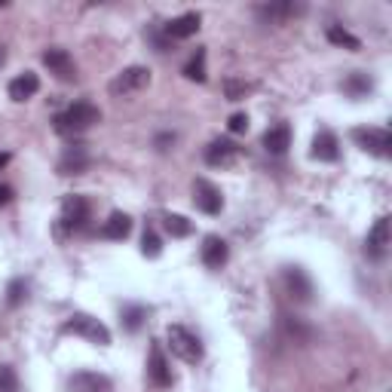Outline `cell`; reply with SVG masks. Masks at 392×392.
Wrapping results in <instances>:
<instances>
[{
  "label": "cell",
  "mask_w": 392,
  "mask_h": 392,
  "mask_svg": "<svg viewBox=\"0 0 392 392\" xmlns=\"http://www.w3.org/2000/svg\"><path fill=\"white\" fill-rule=\"evenodd\" d=\"M3 62H6V46H0V68H3Z\"/></svg>",
  "instance_id": "d590c367"
},
{
  "label": "cell",
  "mask_w": 392,
  "mask_h": 392,
  "mask_svg": "<svg viewBox=\"0 0 392 392\" xmlns=\"http://www.w3.org/2000/svg\"><path fill=\"white\" fill-rule=\"evenodd\" d=\"M389 252V218H377V224L365 236V254L371 261H380Z\"/></svg>",
  "instance_id": "8fae6325"
},
{
  "label": "cell",
  "mask_w": 392,
  "mask_h": 392,
  "mask_svg": "<svg viewBox=\"0 0 392 392\" xmlns=\"http://www.w3.org/2000/svg\"><path fill=\"white\" fill-rule=\"evenodd\" d=\"M184 77H187V80H196V83L205 80V49H196L194 59L184 65Z\"/></svg>",
  "instance_id": "d4e9b609"
},
{
  "label": "cell",
  "mask_w": 392,
  "mask_h": 392,
  "mask_svg": "<svg viewBox=\"0 0 392 392\" xmlns=\"http://www.w3.org/2000/svg\"><path fill=\"white\" fill-rule=\"evenodd\" d=\"M12 199V187H6V184H0V205H6Z\"/></svg>",
  "instance_id": "836d02e7"
},
{
  "label": "cell",
  "mask_w": 392,
  "mask_h": 392,
  "mask_svg": "<svg viewBox=\"0 0 392 392\" xmlns=\"http://www.w3.org/2000/svg\"><path fill=\"white\" fill-rule=\"evenodd\" d=\"M0 392H19V377L10 365H0Z\"/></svg>",
  "instance_id": "f546056e"
},
{
  "label": "cell",
  "mask_w": 392,
  "mask_h": 392,
  "mask_svg": "<svg viewBox=\"0 0 392 392\" xmlns=\"http://www.w3.org/2000/svg\"><path fill=\"white\" fill-rule=\"evenodd\" d=\"M340 156V144H337V135L334 132H316V138H312V160L319 162H334Z\"/></svg>",
  "instance_id": "e0dca14e"
},
{
  "label": "cell",
  "mask_w": 392,
  "mask_h": 392,
  "mask_svg": "<svg viewBox=\"0 0 392 392\" xmlns=\"http://www.w3.org/2000/svg\"><path fill=\"white\" fill-rule=\"evenodd\" d=\"M147 380L153 383V386H160V389H166V386H172V368H169V359H166V353H162V344H156L153 340V346H151V355H147Z\"/></svg>",
  "instance_id": "52a82bcc"
},
{
  "label": "cell",
  "mask_w": 392,
  "mask_h": 392,
  "mask_svg": "<svg viewBox=\"0 0 392 392\" xmlns=\"http://www.w3.org/2000/svg\"><path fill=\"white\" fill-rule=\"evenodd\" d=\"M147 83H151V71H147V68H141V65L123 68L111 80V95H132V92L144 89Z\"/></svg>",
  "instance_id": "8992f818"
},
{
  "label": "cell",
  "mask_w": 392,
  "mask_h": 392,
  "mask_svg": "<svg viewBox=\"0 0 392 392\" xmlns=\"http://www.w3.org/2000/svg\"><path fill=\"white\" fill-rule=\"evenodd\" d=\"M328 40H331L334 46H344V49H362V40L359 37H353V34L346 31V28H340V25H331L328 28Z\"/></svg>",
  "instance_id": "603a6c76"
},
{
  "label": "cell",
  "mask_w": 392,
  "mask_h": 392,
  "mask_svg": "<svg viewBox=\"0 0 392 392\" xmlns=\"http://www.w3.org/2000/svg\"><path fill=\"white\" fill-rule=\"evenodd\" d=\"M44 65L49 68V74H55L59 80H65V83L77 77V65H74V59H71L68 49H59V46L46 49V53H44Z\"/></svg>",
  "instance_id": "30bf717a"
},
{
  "label": "cell",
  "mask_w": 392,
  "mask_h": 392,
  "mask_svg": "<svg viewBox=\"0 0 392 392\" xmlns=\"http://www.w3.org/2000/svg\"><path fill=\"white\" fill-rule=\"evenodd\" d=\"M203 263L209 270H221L227 263V258H230V248H227V242L221 236H205L203 239Z\"/></svg>",
  "instance_id": "2e32d148"
},
{
  "label": "cell",
  "mask_w": 392,
  "mask_h": 392,
  "mask_svg": "<svg viewBox=\"0 0 392 392\" xmlns=\"http://www.w3.org/2000/svg\"><path fill=\"white\" fill-rule=\"evenodd\" d=\"M227 129H230L233 135L245 132V129H248V117H245V113H233V117L227 120Z\"/></svg>",
  "instance_id": "1f68e13d"
},
{
  "label": "cell",
  "mask_w": 392,
  "mask_h": 392,
  "mask_svg": "<svg viewBox=\"0 0 392 392\" xmlns=\"http://www.w3.org/2000/svg\"><path fill=\"white\" fill-rule=\"evenodd\" d=\"M285 288H288V295L295 301H301V304L312 301V279L301 267H285Z\"/></svg>",
  "instance_id": "7c38bea8"
},
{
  "label": "cell",
  "mask_w": 392,
  "mask_h": 392,
  "mask_svg": "<svg viewBox=\"0 0 392 392\" xmlns=\"http://www.w3.org/2000/svg\"><path fill=\"white\" fill-rule=\"evenodd\" d=\"M199 12H184V16H178L172 19L169 25H162V34H166L169 40H187V37H194V34L199 31Z\"/></svg>",
  "instance_id": "5bb4252c"
},
{
  "label": "cell",
  "mask_w": 392,
  "mask_h": 392,
  "mask_svg": "<svg viewBox=\"0 0 392 392\" xmlns=\"http://www.w3.org/2000/svg\"><path fill=\"white\" fill-rule=\"evenodd\" d=\"M92 218V205L86 196H68L65 203H62V218H59V233L65 236V233H80L86 230Z\"/></svg>",
  "instance_id": "3957f363"
},
{
  "label": "cell",
  "mask_w": 392,
  "mask_h": 392,
  "mask_svg": "<svg viewBox=\"0 0 392 392\" xmlns=\"http://www.w3.org/2000/svg\"><path fill=\"white\" fill-rule=\"evenodd\" d=\"M62 331L65 334H77V337H86L92 344L98 346H108L111 344V331L104 322H98L95 316H86V312H77V316H71L65 325H62Z\"/></svg>",
  "instance_id": "277c9868"
},
{
  "label": "cell",
  "mask_w": 392,
  "mask_h": 392,
  "mask_svg": "<svg viewBox=\"0 0 392 392\" xmlns=\"http://www.w3.org/2000/svg\"><path fill=\"white\" fill-rule=\"evenodd\" d=\"M258 12L263 19H288V16H295V12H301V6H295V3H270V6H261Z\"/></svg>",
  "instance_id": "83f0119b"
},
{
  "label": "cell",
  "mask_w": 392,
  "mask_h": 392,
  "mask_svg": "<svg viewBox=\"0 0 392 392\" xmlns=\"http://www.w3.org/2000/svg\"><path fill=\"white\" fill-rule=\"evenodd\" d=\"M239 156H242V147L236 144V141H230V138H218V141H212V144L205 147V162L215 166V169L233 166Z\"/></svg>",
  "instance_id": "ba28073f"
},
{
  "label": "cell",
  "mask_w": 392,
  "mask_h": 392,
  "mask_svg": "<svg viewBox=\"0 0 392 392\" xmlns=\"http://www.w3.org/2000/svg\"><path fill=\"white\" fill-rule=\"evenodd\" d=\"M162 227H166V233L172 239H184L194 233V224H190L184 215H162Z\"/></svg>",
  "instance_id": "7402d4cb"
},
{
  "label": "cell",
  "mask_w": 392,
  "mask_h": 392,
  "mask_svg": "<svg viewBox=\"0 0 392 392\" xmlns=\"http://www.w3.org/2000/svg\"><path fill=\"white\" fill-rule=\"evenodd\" d=\"M263 147H267L270 153H276V156H282L285 151H288V147H291V129H288V123H279V126H273V129L263 132Z\"/></svg>",
  "instance_id": "ffe728a7"
},
{
  "label": "cell",
  "mask_w": 392,
  "mask_h": 392,
  "mask_svg": "<svg viewBox=\"0 0 392 392\" xmlns=\"http://www.w3.org/2000/svg\"><path fill=\"white\" fill-rule=\"evenodd\" d=\"M53 123H55V132L59 135H77V132L92 129L95 123H102V111L89 102H77V104H71L65 113H59Z\"/></svg>",
  "instance_id": "6da1fadb"
},
{
  "label": "cell",
  "mask_w": 392,
  "mask_h": 392,
  "mask_svg": "<svg viewBox=\"0 0 392 392\" xmlns=\"http://www.w3.org/2000/svg\"><path fill=\"white\" fill-rule=\"evenodd\" d=\"M194 203H196L199 212H205V215H218V212L224 209V196H221V190L212 181H205V178H196Z\"/></svg>",
  "instance_id": "9c48e42d"
},
{
  "label": "cell",
  "mask_w": 392,
  "mask_h": 392,
  "mask_svg": "<svg viewBox=\"0 0 392 392\" xmlns=\"http://www.w3.org/2000/svg\"><path fill=\"white\" fill-rule=\"evenodd\" d=\"M71 392H113V383L95 371H80L71 377Z\"/></svg>",
  "instance_id": "9a60e30c"
},
{
  "label": "cell",
  "mask_w": 392,
  "mask_h": 392,
  "mask_svg": "<svg viewBox=\"0 0 392 392\" xmlns=\"http://www.w3.org/2000/svg\"><path fill=\"white\" fill-rule=\"evenodd\" d=\"M10 160H12V153H0V169L10 166Z\"/></svg>",
  "instance_id": "e575fe53"
},
{
  "label": "cell",
  "mask_w": 392,
  "mask_h": 392,
  "mask_svg": "<svg viewBox=\"0 0 392 392\" xmlns=\"http://www.w3.org/2000/svg\"><path fill=\"white\" fill-rule=\"evenodd\" d=\"M166 340H169V349H172V355H178L181 362H187V365H196V362H203V340L196 337L190 328L184 325H169L166 328Z\"/></svg>",
  "instance_id": "7a4b0ae2"
},
{
  "label": "cell",
  "mask_w": 392,
  "mask_h": 392,
  "mask_svg": "<svg viewBox=\"0 0 392 392\" xmlns=\"http://www.w3.org/2000/svg\"><path fill=\"white\" fill-rule=\"evenodd\" d=\"M353 141L362 151L374 153V156H389L392 153V135L386 129H377V126H359V129L349 132Z\"/></svg>",
  "instance_id": "5b68a950"
},
{
  "label": "cell",
  "mask_w": 392,
  "mask_h": 392,
  "mask_svg": "<svg viewBox=\"0 0 392 392\" xmlns=\"http://www.w3.org/2000/svg\"><path fill=\"white\" fill-rule=\"evenodd\" d=\"M141 254H144V258H160L162 254V242H160V236H156V230H151V227H147L144 236H141Z\"/></svg>",
  "instance_id": "f1b7e54d"
},
{
  "label": "cell",
  "mask_w": 392,
  "mask_h": 392,
  "mask_svg": "<svg viewBox=\"0 0 392 392\" xmlns=\"http://www.w3.org/2000/svg\"><path fill=\"white\" fill-rule=\"evenodd\" d=\"M144 319H147V310H144V306H138V304L123 306V328H126V331H138Z\"/></svg>",
  "instance_id": "4316f807"
},
{
  "label": "cell",
  "mask_w": 392,
  "mask_h": 392,
  "mask_svg": "<svg viewBox=\"0 0 392 392\" xmlns=\"http://www.w3.org/2000/svg\"><path fill=\"white\" fill-rule=\"evenodd\" d=\"M172 141H175V135H160V138H156V147H160V151H169Z\"/></svg>",
  "instance_id": "d6a6232c"
},
{
  "label": "cell",
  "mask_w": 392,
  "mask_h": 392,
  "mask_svg": "<svg viewBox=\"0 0 392 392\" xmlns=\"http://www.w3.org/2000/svg\"><path fill=\"white\" fill-rule=\"evenodd\" d=\"M282 325H285V334H288L295 344H306V340L312 337L310 328H306L301 319H295V316H282Z\"/></svg>",
  "instance_id": "cb8c5ba5"
},
{
  "label": "cell",
  "mask_w": 392,
  "mask_h": 392,
  "mask_svg": "<svg viewBox=\"0 0 392 392\" xmlns=\"http://www.w3.org/2000/svg\"><path fill=\"white\" fill-rule=\"evenodd\" d=\"M371 89H374V80L368 74H362V71H355V74H349L344 80V92L353 98H365Z\"/></svg>",
  "instance_id": "44dd1931"
},
{
  "label": "cell",
  "mask_w": 392,
  "mask_h": 392,
  "mask_svg": "<svg viewBox=\"0 0 392 392\" xmlns=\"http://www.w3.org/2000/svg\"><path fill=\"white\" fill-rule=\"evenodd\" d=\"M254 86L245 80H236V77H230V80H224V98L227 102H242V98L248 95Z\"/></svg>",
  "instance_id": "484cf974"
},
{
  "label": "cell",
  "mask_w": 392,
  "mask_h": 392,
  "mask_svg": "<svg viewBox=\"0 0 392 392\" xmlns=\"http://www.w3.org/2000/svg\"><path fill=\"white\" fill-rule=\"evenodd\" d=\"M89 151H86V144H71L65 153H62V160H59V172L62 175H83L89 169Z\"/></svg>",
  "instance_id": "4fadbf2b"
},
{
  "label": "cell",
  "mask_w": 392,
  "mask_h": 392,
  "mask_svg": "<svg viewBox=\"0 0 392 392\" xmlns=\"http://www.w3.org/2000/svg\"><path fill=\"white\" fill-rule=\"evenodd\" d=\"M37 89H40V77L34 71H25L10 83V98L12 102H28L31 95H37Z\"/></svg>",
  "instance_id": "ac0fdd59"
},
{
  "label": "cell",
  "mask_w": 392,
  "mask_h": 392,
  "mask_svg": "<svg viewBox=\"0 0 392 392\" xmlns=\"http://www.w3.org/2000/svg\"><path fill=\"white\" fill-rule=\"evenodd\" d=\"M132 233V218L126 215V212H111V218L102 224V236L104 239H113V242H120V239H126Z\"/></svg>",
  "instance_id": "d6986e66"
},
{
  "label": "cell",
  "mask_w": 392,
  "mask_h": 392,
  "mask_svg": "<svg viewBox=\"0 0 392 392\" xmlns=\"http://www.w3.org/2000/svg\"><path fill=\"white\" fill-rule=\"evenodd\" d=\"M22 297H25V282L22 279H12L10 282V291H6V304L19 306V304H22Z\"/></svg>",
  "instance_id": "4dcf8cb0"
}]
</instances>
